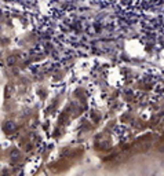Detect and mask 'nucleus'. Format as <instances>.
<instances>
[{
  "instance_id": "obj_3",
  "label": "nucleus",
  "mask_w": 164,
  "mask_h": 176,
  "mask_svg": "<svg viewBox=\"0 0 164 176\" xmlns=\"http://www.w3.org/2000/svg\"><path fill=\"white\" fill-rule=\"evenodd\" d=\"M13 62H15V58H14V56H10V58H8V65H11Z\"/></svg>"
},
{
  "instance_id": "obj_2",
  "label": "nucleus",
  "mask_w": 164,
  "mask_h": 176,
  "mask_svg": "<svg viewBox=\"0 0 164 176\" xmlns=\"http://www.w3.org/2000/svg\"><path fill=\"white\" fill-rule=\"evenodd\" d=\"M10 157H11L13 160H18V158H19V151H18V150H13L11 154H10Z\"/></svg>"
},
{
  "instance_id": "obj_1",
  "label": "nucleus",
  "mask_w": 164,
  "mask_h": 176,
  "mask_svg": "<svg viewBox=\"0 0 164 176\" xmlns=\"http://www.w3.org/2000/svg\"><path fill=\"white\" fill-rule=\"evenodd\" d=\"M4 131L6 132H13L14 131V128H15V124H14V121H7V123L4 124Z\"/></svg>"
}]
</instances>
